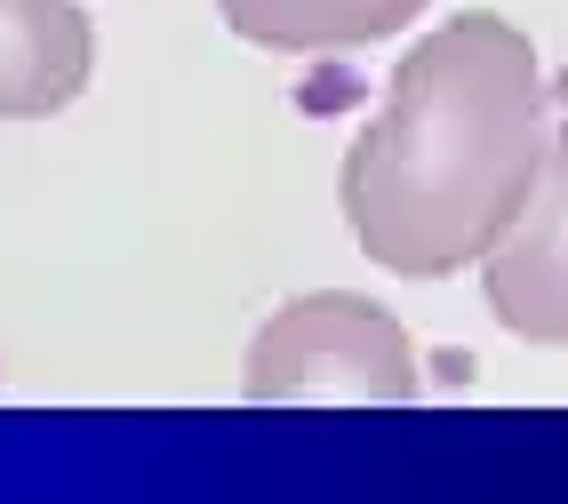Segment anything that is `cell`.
I'll return each instance as SVG.
<instances>
[{"label":"cell","mask_w":568,"mask_h":504,"mask_svg":"<svg viewBox=\"0 0 568 504\" xmlns=\"http://www.w3.org/2000/svg\"><path fill=\"white\" fill-rule=\"evenodd\" d=\"M296 9H321V17H345L353 0H296Z\"/></svg>","instance_id":"6da1fadb"}]
</instances>
